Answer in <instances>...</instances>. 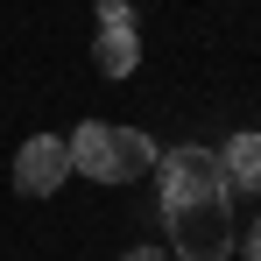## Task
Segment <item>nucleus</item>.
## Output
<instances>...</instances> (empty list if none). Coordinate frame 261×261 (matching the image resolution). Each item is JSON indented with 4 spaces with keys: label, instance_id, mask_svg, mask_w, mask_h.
<instances>
[{
    "label": "nucleus",
    "instance_id": "1",
    "mask_svg": "<svg viewBox=\"0 0 261 261\" xmlns=\"http://www.w3.org/2000/svg\"><path fill=\"white\" fill-rule=\"evenodd\" d=\"M64 148H71V170L99 176V184H134L155 170V141L141 127H113V120H85Z\"/></svg>",
    "mask_w": 261,
    "mask_h": 261
},
{
    "label": "nucleus",
    "instance_id": "2",
    "mask_svg": "<svg viewBox=\"0 0 261 261\" xmlns=\"http://www.w3.org/2000/svg\"><path fill=\"white\" fill-rule=\"evenodd\" d=\"M170 219L176 261H226L233 254V198L226 191H205V198H170L163 205Z\"/></svg>",
    "mask_w": 261,
    "mask_h": 261
},
{
    "label": "nucleus",
    "instance_id": "3",
    "mask_svg": "<svg viewBox=\"0 0 261 261\" xmlns=\"http://www.w3.org/2000/svg\"><path fill=\"white\" fill-rule=\"evenodd\" d=\"M64 176H71V148H64L57 134L21 141V155H14V191H21V198H49Z\"/></svg>",
    "mask_w": 261,
    "mask_h": 261
},
{
    "label": "nucleus",
    "instance_id": "4",
    "mask_svg": "<svg viewBox=\"0 0 261 261\" xmlns=\"http://www.w3.org/2000/svg\"><path fill=\"white\" fill-rule=\"evenodd\" d=\"M219 176H226V198H233V191L261 198V134H233V141L219 148Z\"/></svg>",
    "mask_w": 261,
    "mask_h": 261
},
{
    "label": "nucleus",
    "instance_id": "5",
    "mask_svg": "<svg viewBox=\"0 0 261 261\" xmlns=\"http://www.w3.org/2000/svg\"><path fill=\"white\" fill-rule=\"evenodd\" d=\"M92 57H99L106 78H127L134 64H141V36H134V29H99V49H92Z\"/></svg>",
    "mask_w": 261,
    "mask_h": 261
},
{
    "label": "nucleus",
    "instance_id": "6",
    "mask_svg": "<svg viewBox=\"0 0 261 261\" xmlns=\"http://www.w3.org/2000/svg\"><path fill=\"white\" fill-rule=\"evenodd\" d=\"M99 29H134V7L127 0H99Z\"/></svg>",
    "mask_w": 261,
    "mask_h": 261
},
{
    "label": "nucleus",
    "instance_id": "7",
    "mask_svg": "<svg viewBox=\"0 0 261 261\" xmlns=\"http://www.w3.org/2000/svg\"><path fill=\"white\" fill-rule=\"evenodd\" d=\"M120 261H170V254H155V247H134V254H120Z\"/></svg>",
    "mask_w": 261,
    "mask_h": 261
},
{
    "label": "nucleus",
    "instance_id": "8",
    "mask_svg": "<svg viewBox=\"0 0 261 261\" xmlns=\"http://www.w3.org/2000/svg\"><path fill=\"white\" fill-rule=\"evenodd\" d=\"M247 254H261V219H254V226H247Z\"/></svg>",
    "mask_w": 261,
    "mask_h": 261
},
{
    "label": "nucleus",
    "instance_id": "9",
    "mask_svg": "<svg viewBox=\"0 0 261 261\" xmlns=\"http://www.w3.org/2000/svg\"><path fill=\"white\" fill-rule=\"evenodd\" d=\"M247 261H261V254H247Z\"/></svg>",
    "mask_w": 261,
    "mask_h": 261
}]
</instances>
